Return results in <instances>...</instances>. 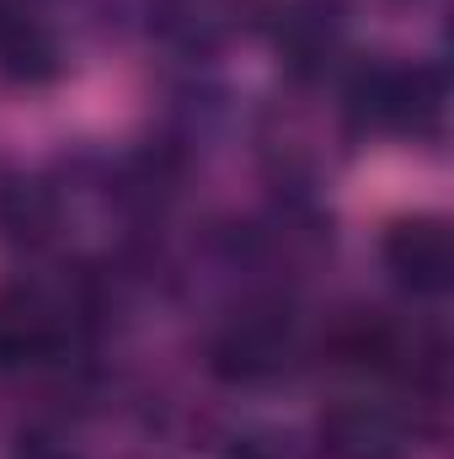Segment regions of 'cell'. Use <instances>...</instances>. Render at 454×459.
I'll list each match as a JSON object with an SVG mask.
<instances>
[{
	"label": "cell",
	"instance_id": "7a4b0ae2",
	"mask_svg": "<svg viewBox=\"0 0 454 459\" xmlns=\"http://www.w3.org/2000/svg\"><path fill=\"white\" fill-rule=\"evenodd\" d=\"M316 438L332 459H396L406 449V422L396 406L369 395H342L321 411Z\"/></svg>",
	"mask_w": 454,
	"mask_h": 459
},
{
	"label": "cell",
	"instance_id": "6da1fadb",
	"mask_svg": "<svg viewBox=\"0 0 454 459\" xmlns=\"http://www.w3.org/2000/svg\"><path fill=\"white\" fill-rule=\"evenodd\" d=\"M347 113L374 134H433L444 117V86L423 65H374L347 86Z\"/></svg>",
	"mask_w": 454,
	"mask_h": 459
},
{
	"label": "cell",
	"instance_id": "277c9868",
	"mask_svg": "<svg viewBox=\"0 0 454 459\" xmlns=\"http://www.w3.org/2000/svg\"><path fill=\"white\" fill-rule=\"evenodd\" d=\"M385 267L412 289V294H444L454 278V240L450 225L433 214L401 220L385 235Z\"/></svg>",
	"mask_w": 454,
	"mask_h": 459
},
{
	"label": "cell",
	"instance_id": "30bf717a",
	"mask_svg": "<svg viewBox=\"0 0 454 459\" xmlns=\"http://www.w3.org/2000/svg\"><path fill=\"white\" fill-rule=\"evenodd\" d=\"M54 225V204L32 187V182H16L0 193V230L11 240H43Z\"/></svg>",
	"mask_w": 454,
	"mask_h": 459
},
{
	"label": "cell",
	"instance_id": "ba28073f",
	"mask_svg": "<svg viewBox=\"0 0 454 459\" xmlns=\"http://www.w3.org/2000/svg\"><path fill=\"white\" fill-rule=\"evenodd\" d=\"M0 70L11 81H27V86L59 75V43L48 38V27H38L11 0H0Z\"/></svg>",
	"mask_w": 454,
	"mask_h": 459
},
{
	"label": "cell",
	"instance_id": "3957f363",
	"mask_svg": "<svg viewBox=\"0 0 454 459\" xmlns=\"http://www.w3.org/2000/svg\"><path fill=\"white\" fill-rule=\"evenodd\" d=\"M209 363L230 385H267V379L289 374V363H294V332L278 316H240V321H230L225 337L214 342Z\"/></svg>",
	"mask_w": 454,
	"mask_h": 459
},
{
	"label": "cell",
	"instance_id": "8992f818",
	"mask_svg": "<svg viewBox=\"0 0 454 459\" xmlns=\"http://www.w3.org/2000/svg\"><path fill=\"white\" fill-rule=\"evenodd\" d=\"M278 48L300 75H316L342 48V11L337 0H289L278 11Z\"/></svg>",
	"mask_w": 454,
	"mask_h": 459
},
{
	"label": "cell",
	"instance_id": "52a82bcc",
	"mask_svg": "<svg viewBox=\"0 0 454 459\" xmlns=\"http://www.w3.org/2000/svg\"><path fill=\"white\" fill-rule=\"evenodd\" d=\"M161 32L182 48H220L251 16V0H155Z\"/></svg>",
	"mask_w": 454,
	"mask_h": 459
},
{
	"label": "cell",
	"instance_id": "9c48e42d",
	"mask_svg": "<svg viewBox=\"0 0 454 459\" xmlns=\"http://www.w3.org/2000/svg\"><path fill=\"white\" fill-rule=\"evenodd\" d=\"M327 347L347 368H396V358L406 352V337L380 310H347L342 321H332Z\"/></svg>",
	"mask_w": 454,
	"mask_h": 459
},
{
	"label": "cell",
	"instance_id": "5b68a950",
	"mask_svg": "<svg viewBox=\"0 0 454 459\" xmlns=\"http://www.w3.org/2000/svg\"><path fill=\"white\" fill-rule=\"evenodd\" d=\"M59 347H65V316L43 294H32V289L0 294V368L48 363Z\"/></svg>",
	"mask_w": 454,
	"mask_h": 459
}]
</instances>
